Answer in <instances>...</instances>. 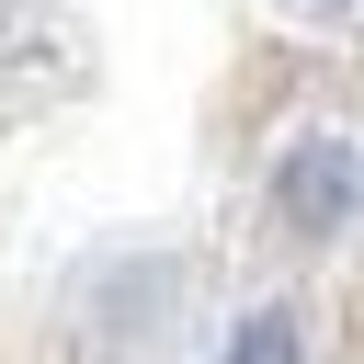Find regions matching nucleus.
<instances>
[{"mask_svg": "<svg viewBox=\"0 0 364 364\" xmlns=\"http://www.w3.org/2000/svg\"><path fill=\"white\" fill-rule=\"evenodd\" d=\"M228 364H296V318H250Z\"/></svg>", "mask_w": 364, "mask_h": 364, "instance_id": "2", "label": "nucleus"}, {"mask_svg": "<svg viewBox=\"0 0 364 364\" xmlns=\"http://www.w3.org/2000/svg\"><path fill=\"white\" fill-rule=\"evenodd\" d=\"M341 193H353V171H341L330 148H307V159H284V216H307V228H330V216H341Z\"/></svg>", "mask_w": 364, "mask_h": 364, "instance_id": "1", "label": "nucleus"}]
</instances>
